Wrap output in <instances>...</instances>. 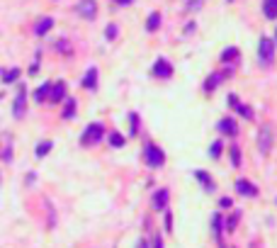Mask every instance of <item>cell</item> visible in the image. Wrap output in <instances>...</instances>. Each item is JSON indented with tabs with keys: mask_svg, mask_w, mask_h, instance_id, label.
<instances>
[{
	"mask_svg": "<svg viewBox=\"0 0 277 248\" xmlns=\"http://www.w3.org/2000/svg\"><path fill=\"white\" fill-rule=\"evenodd\" d=\"M0 76H2V83H5V85H12V83L20 81V68L12 66V68H7V71H0Z\"/></svg>",
	"mask_w": 277,
	"mask_h": 248,
	"instance_id": "obj_21",
	"label": "cell"
},
{
	"mask_svg": "<svg viewBox=\"0 0 277 248\" xmlns=\"http://www.w3.org/2000/svg\"><path fill=\"white\" fill-rule=\"evenodd\" d=\"M275 39H277V34H275Z\"/></svg>",
	"mask_w": 277,
	"mask_h": 248,
	"instance_id": "obj_45",
	"label": "cell"
},
{
	"mask_svg": "<svg viewBox=\"0 0 277 248\" xmlns=\"http://www.w3.org/2000/svg\"><path fill=\"white\" fill-rule=\"evenodd\" d=\"M222 151H224L222 141H214V144L209 146V156H212V158H219V156H222Z\"/></svg>",
	"mask_w": 277,
	"mask_h": 248,
	"instance_id": "obj_29",
	"label": "cell"
},
{
	"mask_svg": "<svg viewBox=\"0 0 277 248\" xmlns=\"http://www.w3.org/2000/svg\"><path fill=\"white\" fill-rule=\"evenodd\" d=\"M231 204H233V199H231V197H222V199H219V207H224V209H226V207H231Z\"/></svg>",
	"mask_w": 277,
	"mask_h": 248,
	"instance_id": "obj_34",
	"label": "cell"
},
{
	"mask_svg": "<svg viewBox=\"0 0 277 248\" xmlns=\"http://www.w3.org/2000/svg\"><path fill=\"white\" fill-rule=\"evenodd\" d=\"M194 178H197V183L207 190V193H212L217 185H214V180H212V175L207 173V170H194Z\"/></svg>",
	"mask_w": 277,
	"mask_h": 248,
	"instance_id": "obj_17",
	"label": "cell"
},
{
	"mask_svg": "<svg viewBox=\"0 0 277 248\" xmlns=\"http://www.w3.org/2000/svg\"><path fill=\"white\" fill-rule=\"evenodd\" d=\"M2 158L5 161H12V144L7 141V146H5V153H2Z\"/></svg>",
	"mask_w": 277,
	"mask_h": 248,
	"instance_id": "obj_33",
	"label": "cell"
},
{
	"mask_svg": "<svg viewBox=\"0 0 277 248\" xmlns=\"http://www.w3.org/2000/svg\"><path fill=\"white\" fill-rule=\"evenodd\" d=\"M229 156H231V165H233V168H238V165L243 163V156H241V149H238V144H233V146L229 149Z\"/></svg>",
	"mask_w": 277,
	"mask_h": 248,
	"instance_id": "obj_23",
	"label": "cell"
},
{
	"mask_svg": "<svg viewBox=\"0 0 277 248\" xmlns=\"http://www.w3.org/2000/svg\"><path fill=\"white\" fill-rule=\"evenodd\" d=\"M229 2H233V0H229Z\"/></svg>",
	"mask_w": 277,
	"mask_h": 248,
	"instance_id": "obj_43",
	"label": "cell"
},
{
	"mask_svg": "<svg viewBox=\"0 0 277 248\" xmlns=\"http://www.w3.org/2000/svg\"><path fill=\"white\" fill-rule=\"evenodd\" d=\"M66 100V83L63 81H56L51 83V93H49V102H54V105H58V102H63Z\"/></svg>",
	"mask_w": 277,
	"mask_h": 248,
	"instance_id": "obj_13",
	"label": "cell"
},
{
	"mask_svg": "<svg viewBox=\"0 0 277 248\" xmlns=\"http://www.w3.org/2000/svg\"><path fill=\"white\" fill-rule=\"evenodd\" d=\"M25 114H27V85L20 83L17 98H15V105H12V117H15V119H22Z\"/></svg>",
	"mask_w": 277,
	"mask_h": 248,
	"instance_id": "obj_5",
	"label": "cell"
},
{
	"mask_svg": "<svg viewBox=\"0 0 277 248\" xmlns=\"http://www.w3.org/2000/svg\"><path fill=\"white\" fill-rule=\"evenodd\" d=\"M76 12H78L83 20H95V17H97V2H95V0H78Z\"/></svg>",
	"mask_w": 277,
	"mask_h": 248,
	"instance_id": "obj_6",
	"label": "cell"
},
{
	"mask_svg": "<svg viewBox=\"0 0 277 248\" xmlns=\"http://www.w3.org/2000/svg\"><path fill=\"white\" fill-rule=\"evenodd\" d=\"M224 229H226V221H224V217L217 212V214H212V234H214V241L222 246V234Z\"/></svg>",
	"mask_w": 277,
	"mask_h": 248,
	"instance_id": "obj_14",
	"label": "cell"
},
{
	"mask_svg": "<svg viewBox=\"0 0 277 248\" xmlns=\"http://www.w3.org/2000/svg\"><path fill=\"white\" fill-rule=\"evenodd\" d=\"M129 127H132V132H129V134H132V137H137L138 134V114L137 112H129Z\"/></svg>",
	"mask_w": 277,
	"mask_h": 248,
	"instance_id": "obj_28",
	"label": "cell"
},
{
	"mask_svg": "<svg viewBox=\"0 0 277 248\" xmlns=\"http://www.w3.org/2000/svg\"><path fill=\"white\" fill-rule=\"evenodd\" d=\"M233 188H236V193L241 195V197H255V195L260 193V190H258V188H255L250 180H246V178H238Z\"/></svg>",
	"mask_w": 277,
	"mask_h": 248,
	"instance_id": "obj_10",
	"label": "cell"
},
{
	"mask_svg": "<svg viewBox=\"0 0 277 248\" xmlns=\"http://www.w3.org/2000/svg\"><path fill=\"white\" fill-rule=\"evenodd\" d=\"M51 27H54V17H39L37 25H34V34L37 37H44L46 32H51Z\"/></svg>",
	"mask_w": 277,
	"mask_h": 248,
	"instance_id": "obj_18",
	"label": "cell"
},
{
	"mask_svg": "<svg viewBox=\"0 0 277 248\" xmlns=\"http://www.w3.org/2000/svg\"><path fill=\"white\" fill-rule=\"evenodd\" d=\"M97 68L95 66H90L88 71H85V76H83V81H81V85H83L85 90H97Z\"/></svg>",
	"mask_w": 277,
	"mask_h": 248,
	"instance_id": "obj_15",
	"label": "cell"
},
{
	"mask_svg": "<svg viewBox=\"0 0 277 248\" xmlns=\"http://www.w3.org/2000/svg\"><path fill=\"white\" fill-rule=\"evenodd\" d=\"M224 78H226V73H222V71L209 73V76H207V81H204V85H202V90H204V93H214V90L224 83Z\"/></svg>",
	"mask_w": 277,
	"mask_h": 248,
	"instance_id": "obj_12",
	"label": "cell"
},
{
	"mask_svg": "<svg viewBox=\"0 0 277 248\" xmlns=\"http://www.w3.org/2000/svg\"><path fill=\"white\" fill-rule=\"evenodd\" d=\"M194 32V22H187V27H185V34H192Z\"/></svg>",
	"mask_w": 277,
	"mask_h": 248,
	"instance_id": "obj_38",
	"label": "cell"
},
{
	"mask_svg": "<svg viewBox=\"0 0 277 248\" xmlns=\"http://www.w3.org/2000/svg\"><path fill=\"white\" fill-rule=\"evenodd\" d=\"M273 141H275L273 124H260V132H258V151H260L263 156H268V153H270Z\"/></svg>",
	"mask_w": 277,
	"mask_h": 248,
	"instance_id": "obj_4",
	"label": "cell"
},
{
	"mask_svg": "<svg viewBox=\"0 0 277 248\" xmlns=\"http://www.w3.org/2000/svg\"><path fill=\"white\" fill-rule=\"evenodd\" d=\"M137 248H148V241H146V239H141V241H138V246Z\"/></svg>",
	"mask_w": 277,
	"mask_h": 248,
	"instance_id": "obj_40",
	"label": "cell"
},
{
	"mask_svg": "<svg viewBox=\"0 0 277 248\" xmlns=\"http://www.w3.org/2000/svg\"><path fill=\"white\" fill-rule=\"evenodd\" d=\"M76 110H78V102H76L73 98H66V100H63L61 117H63V119H73V117H76Z\"/></svg>",
	"mask_w": 277,
	"mask_h": 248,
	"instance_id": "obj_20",
	"label": "cell"
},
{
	"mask_svg": "<svg viewBox=\"0 0 277 248\" xmlns=\"http://www.w3.org/2000/svg\"><path fill=\"white\" fill-rule=\"evenodd\" d=\"M56 49H58L61 54H71V47H68V42H66V39H61V42H56Z\"/></svg>",
	"mask_w": 277,
	"mask_h": 248,
	"instance_id": "obj_31",
	"label": "cell"
},
{
	"mask_svg": "<svg viewBox=\"0 0 277 248\" xmlns=\"http://www.w3.org/2000/svg\"><path fill=\"white\" fill-rule=\"evenodd\" d=\"M0 158H2V153H0Z\"/></svg>",
	"mask_w": 277,
	"mask_h": 248,
	"instance_id": "obj_44",
	"label": "cell"
},
{
	"mask_svg": "<svg viewBox=\"0 0 277 248\" xmlns=\"http://www.w3.org/2000/svg\"><path fill=\"white\" fill-rule=\"evenodd\" d=\"M37 73H39V58H37V61L29 66V76H37Z\"/></svg>",
	"mask_w": 277,
	"mask_h": 248,
	"instance_id": "obj_35",
	"label": "cell"
},
{
	"mask_svg": "<svg viewBox=\"0 0 277 248\" xmlns=\"http://www.w3.org/2000/svg\"><path fill=\"white\" fill-rule=\"evenodd\" d=\"M263 12L268 20H277V0H263Z\"/></svg>",
	"mask_w": 277,
	"mask_h": 248,
	"instance_id": "obj_22",
	"label": "cell"
},
{
	"mask_svg": "<svg viewBox=\"0 0 277 248\" xmlns=\"http://www.w3.org/2000/svg\"><path fill=\"white\" fill-rule=\"evenodd\" d=\"M51 149H54V141H51V139H44V141H39V144L34 146V156H37V158H46V156L51 153Z\"/></svg>",
	"mask_w": 277,
	"mask_h": 248,
	"instance_id": "obj_19",
	"label": "cell"
},
{
	"mask_svg": "<svg viewBox=\"0 0 277 248\" xmlns=\"http://www.w3.org/2000/svg\"><path fill=\"white\" fill-rule=\"evenodd\" d=\"M34 178H37L34 173H27V185H32V183H34Z\"/></svg>",
	"mask_w": 277,
	"mask_h": 248,
	"instance_id": "obj_39",
	"label": "cell"
},
{
	"mask_svg": "<svg viewBox=\"0 0 277 248\" xmlns=\"http://www.w3.org/2000/svg\"><path fill=\"white\" fill-rule=\"evenodd\" d=\"M143 161L148 168H161V165L166 163V153H163V149L161 146H156V144H146L143 146Z\"/></svg>",
	"mask_w": 277,
	"mask_h": 248,
	"instance_id": "obj_1",
	"label": "cell"
},
{
	"mask_svg": "<svg viewBox=\"0 0 277 248\" xmlns=\"http://www.w3.org/2000/svg\"><path fill=\"white\" fill-rule=\"evenodd\" d=\"M168 197H170L168 188H161V190H156V193H153V197H151V207H153L156 212H163V209L168 207Z\"/></svg>",
	"mask_w": 277,
	"mask_h": 248,
	"instance_id": "obj_11",
	"label": "cell"
},
{
	"mask_svg": "<svg viewBox=\"0 0 277 248\" xmlns=\"http://www.w3.org/2000/svg\"><path fill=\"white\" fill-rule=\"evenodd\" d=\"M217 129H219L222 137H236L238 134V122L233 117H224V119H219Z\"/></svg>",
	"mask_w": 277,
	"mask_h": 248,
	"instance_id": "obj_8",
	"label": "cell"
},
{
	"mask_svg": "<svg viewBox=\"0 0 277 248\" xmlns=\"http://www.w3.org/2000/svg\"><path fill=\"white\" fill-rule=\"evenodd\" d=\"M166 229L168 231L173 229V214H170V212H166Z\"/></svg>",
	"mask_w": 277,
	"mask_h": 248,
	"instance_id": "obj_36",
	"label": "cell"
},
{
	"mask_svg": "<svg viewBox=\"0 0 277 248\" xmlns=\"http://www.w3.org/2000/svg\"><path fill=\"white\" fill-rule=\"evenodd\" d=\"M49 93H51V81L42 83V85H39V88L32 93V100L42 105V102H46V100H49Z\"/></svg>",
	"mask_w": 277,
	"mask_h": 248,
	"instance_id": "obj_16",
	"label": "cell"
},
{
	"mask_svg": "<svg viewBox=\"0 0 277 248\" xmlns=\"http://www.w3.org/2000/svg\"><path fill=\"white\" fill-rule=\"evenodd\" d=\"M105 137V127H102V122H92V124H88L85 127V132L81 134V144L83 146H95V144H100Z\"/></svg>",
	"mask_w": 277,
	"mask_h": 248,
	"instance_id": "obj_2",
	"label": "cell"
},
{
	"mask_svg": "<svg viewBox=\"0 0 277 248\" xmlns=\"http://www.w3.org/2000/svg\"><path fill=\"white\" fill-rule=\"evenodd\" d=\"M222 248H233V246H222Z\"/></svg>",
	"mask_w": 277,
	"mask_h": 248,
	"instance_id": "obj_42",
	"label": "cell"
},
{
	"mask_svg": "<svg viewBox=\"0 0 277 248\" xmlns=\"http://www.w3.org/2000/svg\"><path fill=\"white\" fill-rule=\"evenodd\" d=\"M238 221H241V212H233L229 219H226V231H236V226H238Z\"/></svg>",
	"mask_w": 277,
	"mask_h": 248,
	"instance_id": "obj_26",
	"label": "cell"
},
{
	"mask_svg": "<svg viewBox=\"0 0 277 248\" xmlns=\"http://www.w3.org/2000/svg\"><path fill=\"white\" fill-rule=\"evenodd\" d=\"M114 2H119V5H132L134 0H114Z\"/></svg>",
	"mask_w": 277,
	"mask_h": 248,
	"instance_id": "obj_41",
	"label": "cell"
},
{
	"mask_svg": "<svg viewBox=\"0 0 277 248\" xmlns=\"http://www.w3.org/2000/svg\"><path fill=\"white\" fill-rule=\"evenodd\" d=\"M158 27H161V12H151L148 20H146V29L148 32H156Z\"/></svg>",
	"mask_w": 277,
	"mask_h": 248,
	"instance_id": "obj_25",
	"label": "cell"
},
{
	"mask_svg": "<svg viewBox=\"0 0 277 248\" xmlns=\"http://www.w3.org/2000/svg\"><path fill=\"white\" fill-rule=\"evenodd\" d=\"M229 105H231V110L233 112H238L243 119H253V107H248L246 102H241V100H238V95H233V93H231V95H229Z\"/></svg>",
	"mask_w": 277,
	"mask_h": 248,
	"instance_id": "obj_9",
	"label": "cell"
},
{
	"mask_svg": "<svg viewBox=\"0 0 277 248\" xmlns=\"http://www.w3.org/2000/svg\"><path fill=\"white\" fill-rule=\"evenodd\" d=\"M238 56H241V51H238L236 47H229V49L222 51V63H231V61H236Z\"/></svg>",
	"mask_w": 277,
	"mask_h": 248,
	"instance_id": "obj_24",
	"label": "cell"
},
{
	"mask_svg": "<svg viewBox=\"0 0 277 248\" xmlns=\"http://www.w3.org/2000/svg\"><path fill=\"white\" fill-rule=\"evenodd\" d=\"M151 73H153L156 78H163V81H168V78H173V63H170L168 58H158V61L153 63Z\"/></svg>",
	"mask_w": 277,
	"mask_h": 248,
	"instance_id": "obj_7",
	"label": "cell"
},
{
	"mask_svg": "<svg viewBox=\"0 0 277 248\" xmlns=\"http://www.w3.org/2000/svg\"><path fill=\"white\" fill-rule=\"evenodd\" d=\"M107 139H110V146H112V149H122V146L127 144V141H124V137H122L119 132H112Z\"/></svg>",
	"mask_w": 277,
	"mask_h": 248,
	"instance_id": "obj_27",
	"label": "cell"
},
{
	"mask_svg": "<svg viewBox=\"0 0 277 248\" xmlns=\"http://www.w3.org/2000/svg\"><path fill=\"white\" fill-rule=\"evenodd\" d=\"M153 248H163V239H161V236H156V241H153Z\"/></svg>",
	"mask_w": 277,
	"mask_h": 248,
	"instance_id": "obj_37",
	"label": "cell"
},
{
	"mask_svg": "<svg viewBox=\"0 0 277 248\" xmlns=\"http://www.w3.org/2000/svg\"><path fill=\"white\" fill-rule=\"evenodd\" d=\"M117 34H119V27H117V25H107V29H105V37H107V39H117Z\"/></svg>",
	"mask_w": 277,
	"mask_h": 248,
	"instance_id": "obj_30",
	"label": "cell"
},
{
	"mask_svg": "<svg viewBox=\"0 0 277 248\" xmlns=\"http://www.w3.org/2000/svg\"><path fill=\"white\" fill-rule=\"evenodd\" d=\"M202 5H204V0H190V2H187V10H190V12H197Z\"/></svg>",
	"mask_w": 277,
	"mask_h": 248,
	"instance_id": "obj_32",
	"label": "cell"
},
{
	"mask_svg": "<svg viewBox=\"0 0 277 248\" xmlns=\"http://www.w3.org/2000/svg\"><path fill=\"white\" fill-rule=\"evenodd\" d=\"M258 61H260V66H270L275 61V42L270 37H260V42H258Z\"/></svg>",
	"mask_w": 277,
	"mask_h": 248,
	"instance_id": "obj_3",
	"label": "cell"
}]
</instances>
